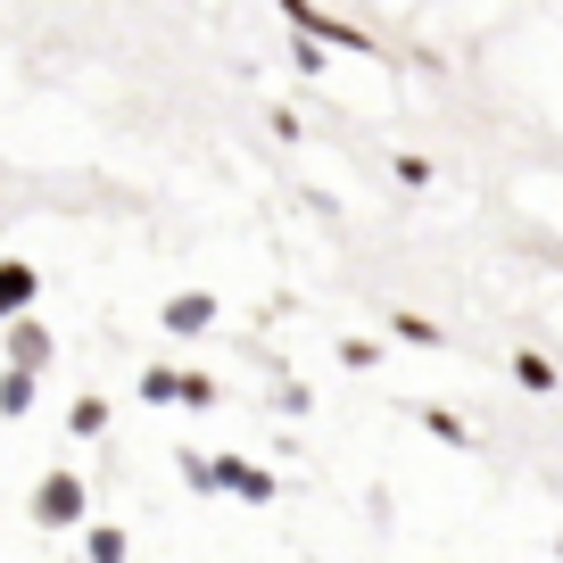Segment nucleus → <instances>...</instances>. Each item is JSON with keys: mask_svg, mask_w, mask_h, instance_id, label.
Segmentation results:
<instances>
[{"mask_svg": "<svg viewBox=\"0 0 563 563\" xmlns=\"http://www.w3.org/2000/svg\"><path fill=\"white\" fill-rule=\"evenodd\" d=\"M34 389H42L34 365H9V373H0V415H25V406H34Z\"/></svg>", "mask_w": 563, "mask_h": 563, "instance_id": "5", "label": "nucleus"}, {"mask_svg": "<svg viewBox=\"0 0 563 563\" xmlns=\"http://www.w3.org/2000/svg\"><path fill=\"white\" fill-rule=\"evenodd\" d=\"M34 522H42V530L84 522V481H75V473H42V489H34Z\"/></svg>", "mask_w": 563, "mask_h": 563, "instance_id": "1", "label": "nucleus"}, {"mask_svg": "<svg viewBox=\"0 0 563 563\" xmlns=\"http://www.w3.org/2000/svg\"><path fill=\"white\" fill-rule=\"evenodd\" d=\"M84 547H91V555H100V563H117V555H124V530H117V522H100V530H91Z\"/></svg>", "mask_w": 563, "mask_h": 563, "instance_id": "9", "label": "nucleus"}, {"mask_svg": "<svg viewBox=\"0 0 563 563\" xmlns=\"http://www.w3.org/2000/svg\"><path fill=\"white\" fill-rule=\"evenodd\" d=\"M216 323V299L208 290H183V299H166V332H208Z\"/></svg>", "mask_w": 563, "mask_h": 563, "instance_id": "4", "label": "nucleus"}, {"mask_svg": "<svg viewBox=\"0 0 563 563\" xmlns=\"http://www.w3.org/2000/svg\"><path fill=\"white\" fill-rule=\"evenodd\" d=\"M34 299H42V274L25 257H0V323L18 316V307H34Z\"/></svg>", "mask_w": 563, "mask_h": 563, "instance_id": "3", "label": "nucleus"}, {"mask_svg": "<svg viewBox=\"0 0 563 563\" xmlns=\"http://www.w3.org/2000/svg\"><path fill=\"white\" fill-rule=\"evenodd\" d=\"M0 332H9V365H51V332H42V323L34 316H25V307H18V316H9V323H0Z\"/></svg>", "mask_w": 563, "mask_h": 563, "instance_id": "2", "label": "nucleus"}, {"mask_svg": "<svg viewBox=\"0 0 563 563\" xmlns=\"http://www.w3.org/2000/svg\"><path fill=\"white\" fill-rule=\"evenodd\" d=\"M183 406H216V382H208V373H183Z\"/></svg>", "mask_w": 563, "mask_h": 563, "instance_id": "10", "label": "nucleus"}, {"mask_svg": "<svg viewBox=\"0 0 563 563\" xmlns=\"http://www.w3.org/2000/svg\"><path fill=\"white\" fill-rule=\"evenodd\" d=\"M67 431H75V440H100V431H108V406L100 398H75L67 406Z\"/></svg>", "mask_w": 563, "mask_h": 563, "instance_id": "7", "label": "nucleus"}, {"mask_svg": "<svg viewBox=\"0 0 563 563\" xmlns=\"http://www.w3.org/2000/svg\"><path fill=\"white\" fill-rule=\"evenodd\" d=\"M141 398H150V406H175L183 398V373L175 365H150V373H141Z\"/></svg>", "mask_w": 563, "mask_h": 563, "instance_id": "6", "label": "nucleus"}, {"mask_svg": "<svg viewBox=\"0 0 563 563\" xmlns=\"http://www.w3.org/2000/svg\"><path fill=\"white\" fill-rule=\"evenodd\" d=\"M514 382H522V389H539V398H547V389H555V365H547L539 349H522V356H514Z\"/></svg>", "mask_w": 563, "mask_h": 563, "instance_id": "8", "label": "nucleus"}]
</instances>
